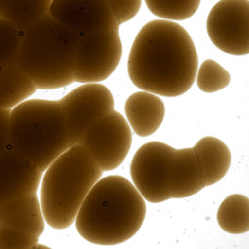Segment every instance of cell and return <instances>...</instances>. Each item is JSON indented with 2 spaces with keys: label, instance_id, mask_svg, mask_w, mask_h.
<instances>
[{
  "label": "cell",
  "instance_id": "9",
  "mask_svg": "<svg viewBox=\"0 0 249 249\" xmlns=\"http://www.w3.org/2000/svg\"><path fill=\"white\" fill-rule=\"evenodd\" d=\"M71 145L79 144L85 132L115 109L112 91L100 83L81 84L59 100Z\"/></svg>",
  "mask_w": 249,
  "mask_h": 249
},
{
  "label": "cell",
  "instance_id": "7",
  "mask_svg": "<svg viewBox=\"0 0 249 249\" xmlns=\"http://www.w3.org/2000/svg\"><path fill=\"white\" fill-rule=\"evenodd\" d=\"M123 55L119 28L79 35L74 83H101L116 71Z\"/></svg>",
  "mask_w": 249,
  "mask_h": 249
},
{
  "label": "cell",
  "instance_id": "8",
  "mask_svg": "<svg viewBox=\"0 0 249 249\" xmlns=\"http://www.w3.org/2000/svg\"><path fill=\"white\" fill-rule=\"evenodd\" d=\"M102 171L118 168L128 156L132 144V130L127 119L117 111L93 124L79 142Z\"/></svg>",
  "mask_w": 249,
  "mask_h": 249
},
{
  "label": "cell",
  "instance_id": "5",
  "mask_svg": "<svg viewBox=\"0 0 249 249\" xmlns=\"http://www.w3.org/2000/svg\"><path fill=\"white\" fill-rule=\"evenodd\" d=\"M11 145L45 171L71 146L60 101L27 99L10 111Z\"/></svg>",
  "mask_w": 249,
  "mask_h": 249
},
{
  "label": "cell",
  "instance_id": "17",
  "mask_svg": "<svg viewBox=\"0 0 249 249\" xmlns=\"http://www.w3.org/2000/svg\"><path fill=\"white\" fill-rule=\"evenodd\" d=\"M36 91L34 81L17 62L0 68V109H12Z\"/></svg>",
  "mask_w": 249,
  "mask_h": 249
},
{
  "label": "cell",
  "instance_id": "23",
  "mask_svg": "<svg viewBox=\"0 0 249 249\" xmlns=\"http://www.w3.org/2000/svg\"><path fill=\"white\" fill-rule=\"evenodd\" d=\"M39 243V236L24 230L0 226V249H33Z\"/></svg>",
  "mask_w": 249,
  "mask_h": 249
},
{
  "label": "cell",
  "instance_id": "4",
  "mask_svg": "<svg viewBox=\"0 0 249 249\" xmlns=\"http://www.w3.org/2000/svg\"><path fill=\"white\" fill-rule=\"evenodd\" d=\"M103 171L80 144L71 145L47 167L39 186L46 224L55 230L73 226L86 196Z\"/></svg>",
  "mask_w": 249,
  "mask_h": 249
},
{
  "label": "cell",
  "instance_id": "13",
  "mask_svg": "<svg viewBox=\"0 0 249 249\" xmlns=\"http://www.w3.org/2000/svg\"><path fill=\"white\" fill-rule=\"evenodd\" d=\"M165 104L157 94L148 91L132 93L124 103V114L132 132L145 138L159 130L165 118Z\"/></svg>",
  "mask_w": 249,
  "mask_h": 249
},
{
  "label": "cell",
  "instance_id": "20",
  "mask_svg": "<svg viewBox=\"0 0 249 249\" xmlns=\"http://www.w3.org/2000/svg\"><path fill=\"white\" fill-rule=\"evenodd\" d=\"M151 13L162 20L183 21L198 10L200 0H145Z\"/></svg>",
  "mask_w": 249,
  "mask_h": 249
},
{
  "label": "cell",
  "instance_id": "21",
  "mask_svg": "<svg viewBox=\"0 0 249 249\" xmlns=\"http://www.w3.org/2000/svg\"><path fill=\"white\" fill-rule=\"evenodd\" d=\"M195 80L200 91L213 93L228 87L231 83V75L218 62L206 60L197 69Z\"/></svg>",
  "mask_w": 249,
  "mask_h": 249
},
{
  "label": "cell",
  "instance_id": "14",
  "mask_svg": "<svg viewBox=\"0 0 249 249\" xmlns=\"http://www.w3.org/2000/svg\"><path fill=\"white\" fill-rule=\"evenodd\" d=\"M205 188L193 147L175 151L169 177L170 198H186Z\"/></svg>",
  "mask_w": 249,
  "mask_h": 249
},
{
  "label": "cell",
  "instance_id": "25",
  "mask_svg": "<svg viewBox=\"0 0 249 249\" xmlns=\"http://www.w3.org/2000/svg\"><path fill=\"white\" fill-rule=\"evenodd\" d=\"M11 109H0V153L11 145L9 117Z\"/></svg>",
  "mask_w": 249,
  "mask_h": 249
},
{
  "label": "cell",
  "instance_id": "6",
  "mask_svg": "<svg viewBox=\"0 0 249 249\" xmlns=\"http://www.w3.org/2000/svg\"><path fill=\"white\" fill-rule=\"evenodd\" d=\"M176 148L164 142L152 141L136 152L130 165L133 185L148 203L170 199L169 177Z\"/></svg>",
  "mask_w": 249,
  "mask_h": 249
},
{
  "label": "cell",
  "instance_id": "22",
  "mask_svg": "<svg viewBox=\"0 0 249 249\" xmlns=\"http://www.w3.org/2000/svg\"><path fill=\"white\" fill-rule=\"evenodd\" d=\"M24 31L0 18V68L17 62Z\"/></svg>",
  "mask_w": 249,
  "mask_h": 249
},
{
  "label": "cell",
  "instance_id": "10",
  "mask_svg": "<svg viewBox=\"0 0 249 249\" xmlns=\"http://www.w3.org/2000/svg\"><path fill=\"white\" fill-rule=\"evenodd\" d=\"M207 34L213 44L231 55L249 53L248 0H220L207 18Z\"/></svg>",
  "mask_w": 249,
  "mask_h": 249
},
{
  "label": "cell",
  "instance_id": "16",
  "mask_svg": "<svg viewBox=\"0 0 249 249\" xmlns=\"http://www.w3.org/2000/svg\"><path fill=\"white\" fill-rule=\"evenodd\" d=\"M0 226L21 229L40 237L45 231L46 221L39 194L0 206Z\"/></svg>",
  "mask_w": 249,
  "mask_h": 249
},
{
  "label": "cell",
  "instance_id": "2",
  "mask_svg": "<svg viewBox=\"0 0 249 249\" xmlns=\"http://www.w3.org/2000/svg\"><path fill=\"white\" fill-rule=\"evenodd\" d=\"M145 217V199L132 182L107 176L101 177L86 196L74 224L85 241L113 246L135 236Z\"/></svg>",
  "mask_w": 249,
  "mask_h": 249
},
{
  "label": "cell",
  "instance_id": "19",
  "mask_svg": "<svg viewBox=\"0 0 249 249\" xmlns=\"http://www.w3.org/2000/svg\"><path fill=\"white\" fill-rule=\"evenodd\" d=\"M217 221L229 234H245L249 230V200L242 194H232L223 200L217 213Z\"/></svg>",
  "mask_w": 249,
  "mask_h": 249
},
{
  "label": "cell",
  "instance_id": "12",
  "mask_svg": "<svg viewBox=\"0 0 249 249\" xmlns=\"http://www.w3.org/2000/svg\"><path fill=\"white\" fill-rule=\"evenodd\" d=\"M42 174L12 145L0 153V206L38 193Z\"/></svg>",
  "mask_w": 249,
  "mask_h": 249
},
{
  "label": "cell",
  "instance_id": "18",
  "mask_svg": "<svg viewBox=\"0 0 249 249\" xmlns=\"http://www.w3.org/2000/svg\"><path fill=\"white\" fill-rule=\"evenodd\" d=\"M52 0H0V18L25 31L49 11Z\"/></svg>",
  "mask_w": 249,
  "mask_h": 249
},
{
  "label": "cell",
  "instance_id": "15",
  "mask_svg": "<svg viewBox=\"0 0 249 249\" xmlns=\"http://www.w3.org/2000/svg\"><path fill=\"white\" fill-rule=\"evenodd\" d=\"M205 186L213 185L227 176L232 155L229 146L215 137H205L193 147Z\"/></svg>",
  "mask_w": 249,
  "mask_h": 249
},
{
  "label": "cell",
  "instance_id": "1",
  "mask_svg": "<svg viewBox=\"0 0 249 249\" xmlns=\"http://www.w3.org/2000/svg\"><path fill=\"white\" fill-rule=\"evenodd\" d=\"M127 69L131 83L139 89L167 98L179 97L195 83L197 51L183 26L159 18L146 23L138 33Z\"/></svg>",
  "mask_w": 249,
  "mask_h": 249
},
{
  "label": "cell",
  "instance_id": "24",
  "mask_svg": "<svg viewBox=\"0 0 249 249\" xmlns=\"http://www.w3.org/2000/svg\"><path fill=\"white\" fill-rule=\"evenodd\" d=\"M107 2L119 26L132 20L142 6V0H107Z\"/></svg>",
  "mask_w": 249,
  "mask_h": 249
},
{
  "label": "cell",
  "instance_id": "3",
  "mask_svg": "<svg viewBox=\"0 0 249 249\" xmlns=\"http://www.w3.org/2000/svg\"><path fill=\"white\" fill-rule=\"evenodd\" d=\"M79 34L48 12L24 31L17 63L37 89L52 90L74 83Z\"/></svg>",
  "mask_w": 249,
  "mask_h": 249
},
{
  "label": "cell",
  "instance_id": "11",
  "mask_svg": "<svg viewBox=\"0 0 249 249\" xmlns=\"http://www.w3.org/2000/svg\"><path fill=\"white\" fill-rule=\"evenodd\" d=\"M48 12L79 35L119 28L107 0H52Z\"/></svg>",
  "mask_w": 249,
  "mask_h": 249
}]
</instances>
